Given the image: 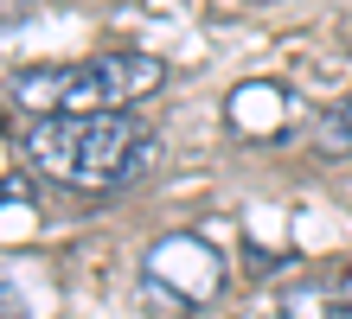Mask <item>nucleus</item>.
<instances>
[{
  "mask_svg": "<svg viewBox=\"0 0 352 319\" xmlns=\"http://www.w3.org/2000/svg\"><path fill=\"white\" fill-rule=\"evenodd\" d=\"M19 147H26V160L45 179L77 185V191H122L129 179L148 173V160H154V134L129 109L122 115H52V121H32V134Z\"/></svg>",
  "mask_w": 352,
  "mask_h": 319,
  "instance_id": "obj_1",
  "label": "nucleus"
},
{
  "mask_svg": "<svg viewBox=\"0 0 352 319\" xmlns=\"http://www.w3.org/2000/svg\"><path fill=\"white\" fill-rule=\"evenodd\" d=\"M167 83V64L148 51H102L84 64H32L13 77V102L38 121L52 115H122L129 102L154 96Z\"/></svg>",
  "mask_w": 352,
  "mask_h": 319,
  "instance_id": "obj_2",
  "label": "nucleus"
},
{
  "mask_svg": "<svg viewBox=\"0 0 352 319\" xmlns=\"http://www.w3.org/2000/svg\"><path fill=\"white\" fill-rule=\"evenodd\" d=\"M141 281L154 294H167L173 307H212L224 294V255L192 230H167L141 255Z\"/></svg>",
  "mask_w": 352,
  "mask_h": 319,
  "instance_id": "obj_3",
  "label": "nucleus"
},
{
  "mask_svg": "<svg viewBox=\"0 0 352 319\" xmlns=\"http://www.w3.org/2000/svg\"><path fill=\"white\" fill-rule=\"evenodd\" d=\"M288 115H295V96H288L282 83H269V77L237 83V90L224 96V121H231L243 141H282Z\"/></svg>",
  "mask_w": 352,
  "mask_h": 319,
  "instance_id": "obj_4",
  "label": "nucleus"
},
{
  "mask_svg": "<svg viewBox=\"0 0 352 319\" xmlns=\"http://www.w3.org/2000/svg\"><path fill=\"white\" fill-rule=\"evenodd\" d=\"M282 319H352V274H333V281H295L276 294Z\"/></svg>",
  "mask_w": 352,
  "mask_h": 319,
  "instance_id": "obj_5",
  "label": "nucleus"
},
{
  "mask_svg": "<svg viewBox=\"0 0 352 319\" xmlns=\"http://www.w3.org/2000/svg\"><path fill=\"white\" fill-rule=\"evenodd\" d=\"M38 224H45V211H38L32 198V185L26 179H0V243H32L38 237Z\"/></svg>",
  "mask_w": 352,
  "mask_h": 319,
  "instance_id": "obj_6",
  "label": "nucleus"
},
{
  "mask_svg": "<svg viewBox=\"0 0 352 319\" xmlns=\"http://www.w3.org/2000/svg\"><path fill=\"white\" fill-rule=\"evenodd\" d=\"M320 154H352V90L320 115Z\"/></svg>",
  "mask_w": 352,
  "mask_h": 319,
  "instance_id": "obj_7",
  "label": "nucleus"
},
{
  "mask_svg": "<svg viewBox=\"0 0 352 319\" xmlns=\"http://www.w3.org/2000/svg\"><path fill=\"white\" fill-rule=\"evenodd\" d=\"M0 319H26V300H19V287L0 274Z\"/></svg>",
  "mask_w": 352,
  "mask_h": 319,
  "instance_id": "obj_8",
  "label": "nucleus"
}]
</instances>
